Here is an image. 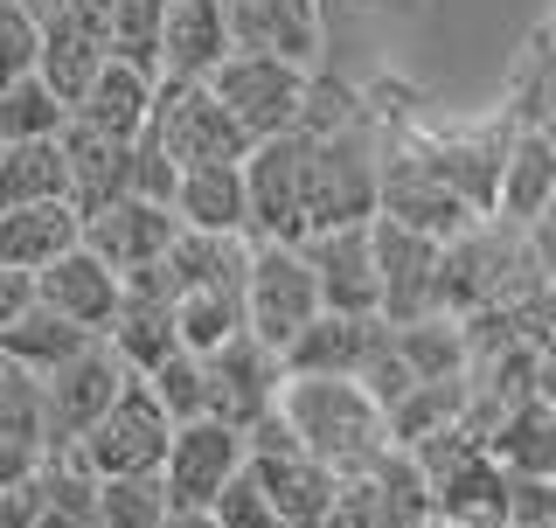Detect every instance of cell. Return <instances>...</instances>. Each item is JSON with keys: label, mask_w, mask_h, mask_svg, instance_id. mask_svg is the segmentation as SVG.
<instances>
[{"label": "cell", "mask_w": 556, "mask_h": 528, "mask_svg": "<svg viewBox=\"0 0 556 528\" xmlns=\"http://www.w3.org/2000/svg\"><path fill=\"white\" fill-rule=\"evenodd\" d=\"M174 223L195 237H243V161L223 167H188L174 181Z\"/></svg>", "instance_id": "20"}, {"label": "cell", "mask_w": 556, "mask_h": 528, "mask_svg": "<svg viewBox=\"0 0 556 528\" xmlns=\"http://www.w3.org/2000/svg\"><path fill=\"white\" fill-rule=\"evenodd\" d=\"M14 8H22V14H28V22H35V28H42V22H49V14H63V8H77V0H14Z\"/></svg>", "instance_id": "33"}, {"label": "cell", "mask_w": 556, "mask_h": 528, "mask_svg": "<svg viewBox=\"0 0 556 528\" xmlns=\"http://www.w3.org/2000/svg\"><path fill=\"white\" fill-rule=\"evenodd\" d=\"M161 521H167L161 473H139V480H98V528H161Z\"/></svg>", "instance_id": "26"}, {"label": "cell", "mask_w": 556, "mask_h": 528, "mask_svg": "<svg viewBox=\"0 0 556 528\" xmlns=\"http://www.w3.org/2000/svg\"><path fill=\"white\" fill-rule=\"evenodd\" d=\"M549 202H556V133H521L515 147H501L494 209L515 223H535Z\"/></svg>", "instance_id": "21"}, {"label": "cell", "mask_w": 556, "mask_h": 528, "mask_svg": "<svg viewBox=\"0 0 556 528\" xmlns=\"http://www.w3.org/2000/svg\"><path fill=\"white\" fill-rule=\"evenodd\" d=\"M153 390V403L174 417V425H195V417H208V382H202V362L195 355H167L153 376H139Z\"/></svg>", "instance_id": "27"}, {"label": "cell", "mask_w": 556, "mask_h": 528, "mask_svg": "<svg viewBox=\"0 0 556 528\" xmlns=\"http://www.w3.org/2000/svg\"><path fill=\"white\" fill-rule=\"evenodd\" d=\"M161 528H216V521H208V515H167Z\"/></svg>", "instance_id": "34"}, {"label": "cell", "mask_w": 556, "mask_h": 528, "mask_svg": "<svg viewBox=\"0 0 556 528\" xmlns=\"http://www.w3.org/2000/svg\"><path fill=\"white\" fill-rule=\"evenodd\" d=\"M56 153H63V202L77 209V216H98L104 202L132 196V147H118V139H98L84 126H63L56 133Z\"/></svg>", "instance_id": "17"}, {"label": "cell", "mask_w": 556, "mask_h": 528, "mask_svg": "<svg viewBox=\"0 0 556 528\" xmlns=\"http://www.w3.org/2000/svg\"><path fill=\"white\" fill-rule=\"evenodd\" d=\"M174 237H181L174 209L139 202V196H118V202H104L98 216H84V237H77V243H84L98 264H112V272L126 278V272H147V264H161Z\"/></svg>", "instance_id": "12"}, {"label": "cell", "mask_w": 556, "mask_h": 528, "mask_svg": "<svg viewBox=\"0 0 556 528\" xmlns=\"http://www.w3.org/2000/svg\"><path fill=\"white\" fill-rule=\"evenodd\" d=\"M126 382H132L126 362H118L104 341L77 348L63 368H49L42 376V452H70L104 411H112V397L126 390Z\"/></svg>", "instance_id": "6"}, {"label": "cell", "mask_w": 556, "mask_h": 528, "mask_svg": "<svg viewBox=\"0 0 556 528\" xmlns=\"http://www.w3.org/2000/svg\"><path fill=\"white\" fill-rule=\"evenodd\" d=\"M0 431L42 445V382H35L22 362H8V355H0Z\"/></svg>", "instance_id": "28"}, {"label": "cell", "mask_w": 556, "mask_h": 528, "mask_svg": "<svg viewBox=\"0 0 556 528\" xmlns=\"http://www.w3.org/2000/svg\"><path fill=\"white\" fill-rule=\"evenodd\" d=\"M147 147L161 153L174 174L188 167H223V161H243L251 153V139L230 126V112H223L216 98H208V84H153V118H147Z\"/></svg>", "instance_id": "3"}, {"label": "cell", "mask_w": 556, "mask_h": 528, "mask_svg": "<svg viewBox=\"0 0 556 528\" xmlns=\"http://www.w3.org/2000/svg\"><path fill=\"white\" fill-rule=\"evenodd\" d=\"M167 438H174V417L153 403L147 382L132 376L126 390L112 397V411H104L70 452H77V466L91 473V480H139V473H161Z\"/></svg>", "instance_id": "4"}, {"label": "cell", "mask_w": 556, "mask_h": 528, "mask_svg": "<svg viewBox=\"0 0 556 528\" xmlns=\"http://www.w3.org/2000/svg\"><path fill=\"white\" fill-rule=\"evenodd\" d=\"M77 348H91V334H77L70 320H56L49 306H28L22 320L0 334V355H8V362H22L35 382H42L49 368H63L70 355H77Z\"/></svg>", "instance_id": "22"}, {"label": "cell", "mask_w": 556, "mask_h": 528, "mask_svg": "<svg viewBox=\"0 0 556 528\" xmlns=\"http://www.w3.org/2000/svg\"><path fill=\"white\" fill-rule=\"evenodd\" d=\"M466 528H521V521H508V515H494V521H466Z\"/></svg>", "instance_id": "35"}, {"label": "cell", "mask_w": 556, "mask_h": 528, "mask_svg": "<svg viewBox=\"0 0 556 528\" xmlns=\"http://www.w3.org/2000/svg\"><path fill=\"white\" fill-rule=\"evenodd\" d=\"M278 425L292 431V445L306 460H320L334 480H362L382 452H390V425L362 382H341V376H286L278 390Z\"/></svg>", "instance_id": "1"}, {"label": "cell", "mask_w": 556, "mask_h": 528, "mask_svg": "<svg viewBox=\"0 0 556 528\" xmlns=\"http://www.w3.org/2000/svg\"><path fill=\"white\" fill-rule=\"evenodd\" d=\"M313 313H320V292H313V272H306L300 243H251V272H243V334L265 341L271 355H286Z\"/></svg>", "instance_id": "5"}, {"label": "cell", "mask_w": 556, "mask_h": 528, "mask_svg": "<svg viewBox=\"0 0 556 528\" xmlns=\"http://www.w3.org/2000/svg\"><path fill=\"white\" fill-rule=\"evenodd\" d=\"M42 473V466H35ZM42 521V480H22V487H0V528H35Z\"/></svg>", "instance_id": "30"}, {"label": "cell", "mask_w": 556, "mask_h": 528, "mask_svg": "<svg viewBox=\"0 0 556 528\" xmlns=\"http://www.w3.org/2000/svg\"><path fill=\"white\" fill-rule=\"evenodd\" d=\"M28 306H35V278L28 272H0V334L22 320Z\"/></svg>", "instance_id": "32"}, {"label": "cell", "mask_w": 556, "mask_h": 528, "mask_svg": "<svg viewBox=\"0 0 556 528\" xmlns=\"http://www.w3.org/2000/svg\"><path fill=\"white\" fill-rule=\"evenodd\" d=\"M439 272H445V251L396 223L376 216V278H382V327H410V320H431L445 306L439 299Z\"/></svg>", "instance_id": "10"}, {"label": "cell", "mask_w": 556, "mask_h": 528, "mask_svg": "<svg viewBox=\"0 0 556 528\" xmlns=\"http://www.w3.org/2000/svg\"><path fill=\"white\" fill-rule=\"evenodd\" d=\"M202 362V382H208V417L230 431H251L265 425L278 411V390H286V368L265 341H251V334H237V341H223L216 355H195Z\"/></svg>", "instance_id": "9"}, {"label": "cell", "mask_w": 556, "mask_h": 528, "mask_svg": "<svg viewBox=\"0 0 556 528\" xmlns=\"http://www.w3.org/2000/svg\"><path fill=\"white\" fill-rule=\"evenodd\" d=\"M35 466H42V445H35V438H8V431H0V487L35 480Z\"/></svg>", "instance_id": "31"}, {"label": "cell", "mask_w": 556, "mask_h": 528, "mask_svg": "<svg viewBox=\"0 0 556 528\" xmlns=\"http://www.w3.org/2000/svg\"><path fill=\"white\" fill-rule=\"evenodd\" d=\"M223 28H230V56H278L300 70L320 56L313 0H223Z\"/></svg>", "instance_id": "13"}, {"label": "cell", "mask_w": 556, "mask_h": 528, "mask_svg": "<svg viewBox=\"0 0 556 528\" xmlns=\"http://www.w3.org/2000/svg\"><path fill=\"white\" fill-rule=\"evenodd\" d=\"M35 306H49L56 313V320H70L77 334H98L112 327V313H118V272L112 264H98L91 251H63L56 264H42V272H35Z\"/></svg>", "instance_id": "14"}, {"label": "cell", "mask_w": 556, "mask_h": 528, "mask_svg": "<svg viewBox=\"0 0 556 528\" xmlns=\"http://www.w3.org/2000/svg\"><path fill=\"white\" fill-rule=\"evenodd\" d=\"M382 320H341V313H313V320L300 327V341L278 355V368L286 376H341L355 382L362 368H369V355L382 348Z\"/></svg>", "instance_id": "16"}, {"label": "cell", "mask_w": 556, "mask_h": 528, "mask_svg": "<svg viewBox=\"0 0 556 528\" xmlns=\"http://www.w3.org/2000/svg\"><path fill=\"white\" fill-rule=\"evenodd\" d=\"M63 126H70V104L42 77H22L0 91V147H35V139H56Z\"/></svg>", "instance_id": "25"}, {"label": "cell", "mask_w": 556, "mask_h": 528, "mask_svg": "<svg viewBox=\"0 0 556 528\" xmlns=\"http://www.w3.org/2000/svg\"><path fill=\"white\" fill-rule=\"evenodd\" d=\"M147 118H153V77H139L126 63H104L84 98L70 104V126L98 133V139H118V147H139L147 139Z\"/></svg>", "instance_id": "18"}, {"label": "cell", "mask_w": 556, "mask_h": 528, "mask_svg": "<svg viewBox=\"0 0 556 528\" xmlns=\"http://www.w3.org/2000/svg\"><path fill=\"white\" fill-rule=\"evenodd\" d=\"M202 84H208V98L230 112V126L257 147V139H278V133L300 126L306 91H313V70L278 63V56H223Z\"/></svg>", "instance_id": "2"}, {"label": "cell", "mask_w": 556, "mask_h": 528, "mask_svg": "<svg viewBox=\"0 0 556 528\" xmlns=\"http://www.w3.org/2000/svg\"><path fill=\"white\" fill-rule=\"evenodd\" d=\"M243 473V431L216 425V417H195V425H174L167 460H161V494L167 515H208L216 494Z\"/></svg>", "instance_id": "7"}, {"label": "cell", "mask_w": 556, "mask_h": 528, "mask_svg": "<svg viewBox=\"0 0 556 528\" xmlns=\"http://www.w3.org/2000/svg\"><path fill=\"white\" fill-rule=\"evenodd\" d=\"M104 56L161 77V0H104Z\"/></svg>", "instance_id": "24"}, {"label": "cell", "mask_w": 556, "mask_h": 528, "mask_svg": "<svg viewBox=\"0 0 556 528\" xmlns=\"http://www.w3.org/2000/svg\"><path fill=\"white\" fill-rule=\"evenodd\" d=\"M223 56H230L223 0H161V77L167 84H202Z\"/></svg>", "instance_id": "15"}, {"label": "cell", "mask_w": 556, "mask_h": 528, "mask_svg": "<svg viewBox=\"0 0 556 528\" xmlns=\"http://www.w3.org/2000/svg\"><path fill=\"white\" fill-rule=\"evenodd\" d=\"M63 153L56 139H35V147H0V216L8 209H35V202H63Z\"/></svg>", "instance_id": "23"}, {"label": "cell", "mask_w": 556, "mask_h": 528, "mask_svg": "<svg viewBox=\"0 0 556 528\" xmlns=\"http://www.w3.org/2000/svg\"><path fill=\"white\" fill-rule=\"evenodd\" d=\"M104 63H112L104 56V0H77V8L49 14V22L35 28V77L63 104H77L84 84H91Z\"/></svg>", "instance_id": "11"}, {"label": "cell", "mask_w": 556, "mask_h": 528, "mask_svg": "<svg viewBox=\"0 0 556 528\" xmlns=\"http://www.w3.org/2000/svg\"><path fill=\"white\" fill-rule=\"evenodd\" d=\"M313 292H320V313H341V320H382V278H376V223H341V230H320L300 243Z\"/></svg>", "instance_id": "8"}, {"label": "cell", "mask_w": 556, "mask_h": 528, "mask_svg": "<svg viewBox=\"0 0 556 528\" xmlns=\"http://www.w3.org/2000/svg\"><path fill=\"white\" fill-rule=\"evenodd\" d=\"M22 77H35V22L14 0H0V91Z\"/></svg>", "instance_id": "29"}, {"label": "cell", "mask_w": 556, "mask_h": 528, "mask_svg": "<svg viewBox=\"0 0 556 528\" xmlns=\"http://www.w3.org/2000/svg\"><path fill=\"white\" fill-rule=\"evenodd\" d=\"M84 237V216L70 202H35V209H8L0 216V272H42L56 264L63 251H77Z\"/></svg>", "instance_id": "19"}]
</instances>
